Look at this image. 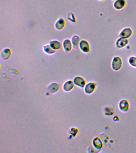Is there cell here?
Returning a JSON list of instances; mask_svg holds the SVG:
<instances>
[{
    "label": "cell",
    "mask_w": 136,
    "mask_h": 153,
    "mask_svg": "<svg viewBox=\"0 0 136 153\" xmlns=\"http://www.w3.org/2000/svg\"><path fill=\"white\" fill-rule=\"evenodd\" d=\"M74 83L72 81L69 80V81H67L63 85V90L66 92H69L73 89V87L74 86Z\"/></svg>",
    "instance_id": "cell-14"
},
{
    "label": "cell",
    "mask_w": 136,
    "mask_h": 153,
    "mask_svg": "<svg viewBox=\"0 0 136 153\" xmlns=\"http://www.w3.org/2000/svg\"><path fill=\"white\" fill-rule=\"evenodd\" d=\"M129 64L132 66L136 67V57L132 56L129 58Z\"/></svg>",
    "instance_id": "cell-19"
},
{
    "label": "cell",
    "mask_w": 136,
    "mask_h": 153,
    "mask_svg": "<svg viewBox=\"0 0 136 153\" xmlns=\"http://www.w3.org/2000/svg\"><path fill=\"white\" fill-rule=\"evenodd\" d=\"M43 50L44 53L48 55H53L56 53V50L52 49L49 44H46L43 46Z\"/></svg>",
    "instance_id": "cell-15"
},
{
    "label": "cell",
    "mask_w": 136,
    "mask_h": 153,
    "mask_svg": "<svg viewBox=\"0 0 136 153\" xmlns=\"http://www.w3.org/2000/svg\"><path fill=\"white\" fill-rule=\"evenodd\" d=\"M79 48L80 50L84 53H88L90 51V43L85 40L80 41L79 45Z\"/></svg>",
    "instance_id": "cell-2"
},
{
    "label": "cell",
    "mask_w": 136,
    "mask_h": 153,
    "mask_svg": "<svg viewBox=\"0 0 136 153\" xmlns=\"http://www.w3.org/2000/svg\"><path fill=\"white\" fill-rule=\"evenodd\" d=\"M99 1H105V0H99Z\"/></svg>",
    "instance_id": "cell-20"
},
{
    "label": "cell",
    "mask_w": 136,
    "mask_h": 153,
    "mask_svg": "<svg viewBox=\"0 0 136 153\" xmlns=\"http://www.w3.org/2000/svg\"><path fill=\"white\" fill-rule=\"evenodd\" d=\"M113 1H116V0H113Z\"/></svg>",
    "instance_id": "cell-21"
},
{
    "label": "cell",
    "mask_w": 136,
    "mask_h": 153,
    "mask_svg": "<svg viewBox=\"0 0 136 153\" xmlns=\"http://www.w3.org/2000/svg\"><path fill=\"white\" fill-rule=\"evenodd\" d=\"M73 82L77 86L83 88L85 85V80L81 76H76L73 79Z\"/></svg>",
    "instance_id": "cell-7"
},
{
    "label": "cell",
    "mask_w": 136,
    "mask_h": 153,
    "mask_svg": "<svg viewBox=\"0 0 136 153\" xmlns=\"http://www.w3.org/2000/svg\"><path fill=\"white\" fill-rule=\"evenodd\" d=\"M62 46L63 51L66 53L71 52L73 48L71 40L68 38L63 40L62 43Z\"/></svg>",
    "instance_id": "cell-3"
},
{
    "label": "cell",
    "mask_w": 136,
    "mask_h": 153,
    "mask_svg": "<svg viewBox=\"0 0 136 153\" xmlns=\"http://www.w3.org/2000/svg\"><path fill=\"white\" fill-rule=\"evenodd\" d=\"M96 85L94 83H89L86 85L84 91L87 94H91L95 90Z\"/></svg>",
    "instance_id": "cell-8"
},
{
    "label": "cell",
    "mask_w": 136,
    "mask_h": 153,
    "mask_svg": "<svg viewBox=\"0 0 136 153\" xmlns=\"http://www.w3.org/2000/svg\"><path fill=\"white\" fill-rule=\"evenodd\" d=\"M126 4L125 0H116L113 4V7L115 9L120 10L125 7Z\"/></svg>",
    "instance_id": "cell-9"
},
{
    "label": "cell",
    "mask_w": 136,
    "mask_h": 153,
    "mask_svg": "<svg viewBox=\"0 0 136 153\" xmlns=\"http://www.w3.org/2000/svg\"><path fill=\"white\" fill-rule=\"evenodd\" d=\"M129 43V41L127 39H125L120 37L117 40L116 42V46L119 48H122L124 47Z\"/></svg>",
    "instance_id": "cell-10"
},
{
    "label": "cell",
    "mask_w": 136,
    "mask_h": 153,
    "mask_svg": "<svg viewBox=\"0 0 136 153\" xmlns=\"http://www.w3.org/2000/svg\"><path fill=\"white\" fill-rule=\"evenodd\" d=\"M59 87L58 85L56 83H53L50 84L48 87V90L50 93H55L58 90Z\"/></svg>",
    "instance_id": "cell-16"
},
{
    "label": "cell",
    "mask_w": 136,
    "mask_h": 153,
    "mask_svg": "<svg viewBox=\"0 0 136 153\" xmlns=\"http://www.w3.org/2000/svg\"><path fill=\"white\" fill-rule=\"evenodd\" d=\"M13 52L10 48H5L1 52V57L3 60H9L12 56Z\"/></svg>",
    "instance_id": "cell-4"
},
{
    "label": "cell",
    "mask_w": 136,
    "mask_h": 153,
    "mask_svg": "<svg viewBox=\"0 0 136 153\" xmlns=\"http://www.w3.org/2000/svg\"><path fill=\"white\" fill-rule=\"evenodd\" d=\"M71 42L73 46V48L76 49L79 47V43L80 41V36L78 35H74L71 38Z\"/></svg>",
    "instance_id": "cell-13"
},
{
    "label": "cell",
    "mask_w": 136,
    "mask_h": 153,
    "mask_svg": "<svg viewBox=\"0 0 136 153\" xmlns=\"http://www.w3.org/2000/svg\"><path fill=\"white\" fill-rule=\"evenodd\" d=\"M93 145L95 148L100 149L103 147V143L100 138L96 137L93 141Z\"/></svg>",
    "instance_id": "cell-17"
},
{
    "label": "cell",
    "mask_w": 136,
    "mask_h": 153,
    "mask_svg": "<svg viewBox=\"0 0 136 153\" xmlns=\"http://www.w3.org/2000/svg\"><path fill=\"white\" fill-rule=\"evenodd\" d=\"M132 30L130 28H126L121 31L119 36L123 38L128 39L132 36Z\"/></svg>",
    "instance_id": "cell-6"
},
{
    "label": "cell",
    "mask_w": 136,
    "mask_h": 153,
    "mask_svg": "<svg viewBox=\"0 0 136 153\" xmlns=\"http://www.w3.org/2000/svg\"><path fill=\"white\" fill-rule=\"evenodd\" d=\"M119 108L121 111L124 112L127 111L129 108V105L127 100H121L119 103Z\"/></svg>",
    "instance_id": "cell-11"
},
{
    "label": "cell",
    "mask_w": 136,
    "mask_h": 153,
    "mask_svg": "<svg viewBox=\"0 0 136 153\" xmlns=\"http://www.w3.org/2000/svg\"><path fill=\"white\" fill-rule=\"evenodd\" d=\"M49 45L52 49L56 51L60 50L62 46V43L58 40H52L50 41Z\"/></svg>",
    "instance_id": "cell-12"
},
{
    "label": "cell",
    "mask_w": 136,
    "mask_h": 153,
    "mask_svg": "<svg viewBox=\"0 0 136 153\" xmlns=\"http://www.w3.org/2000/svg\"><path fill=\"white\" fill-rule=\"evenodd\" d=\"M67 19L70 22L72 23H75L77 22L76 17L75 14L72 12H70L68 13Z\"/></svg>",
    "instance_id": "cell-18"
},
{
    "label": "cell",
    "mask_w": 136,
    "mask_h": 153,
    "mask_svg": "<svg viewBox=\"0 0 136 153\" xmlns=\"http://www.w3.org/2000/svg\"><path fill=\"white\" fill-rule=\"evenodd\" d=\"M66 25V22L64 19L60 18L56 21L54 24V27L57 31H61L64 28Z\"/></svg>",
    "instance_id": "cell-5"
},
{
    "label": "cell",
    "mask_w": 136,
    "mask_h": 153,
    "mask_svg": "<svg viewBox=\"0 0 136 153\" xmlns=\"http://www.w3.org/2000/svg\"><path fill=\"white\" fill-rule=\"evenodd\" d=\"M122 61L121 58L119 56H115L113 59L111 67L115 71H118L122 66Z\"/></svg>",
    "instance_id": "cell-1"
}]
</instances>
